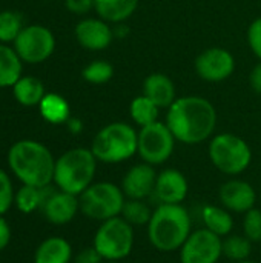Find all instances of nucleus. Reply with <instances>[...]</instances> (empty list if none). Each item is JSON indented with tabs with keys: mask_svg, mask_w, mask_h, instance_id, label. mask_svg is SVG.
Wrapping results in <instances>:
<instances>
[{
	"mask_svg": "<svg viewBox=\"0 0 261 263\" xmlns=\"http://www.w3.org/2000/svg\"><path fill=\"white\" fill-rule=\"evenodd\" d=\"M235 69L234 55L223 48H209L195 60L197 74L208 82L226 80Z\"/></svg>",
	"mask_w": 261,
	"mask_h": 263,
	"instance_id": "13",
	"label": "nucleus"
},
{
	"mask_svg": "<svg viewBox=\"0 0 261 263\" xmlns=\"http://www.w3.org/2000/svg\"><path fill=\"white\" fill-rule=\"evenodd\" d=\"M126 196L122 188L111 182H97L88 186L80 196V213L97 222H105L118 217L125 206Z\"/></svg>",
	"mask_w": 261,
	"mask_h": 263,
	"instance_id": "6",
	"label": "nucleus"
},
{
	"mask_svg": "<svg viewBox=\"0 0 261 263\" xmlns=\"http://www.w3.org/2000/svg\"><path fill=\"white\" fill-rule=\"evenodd\" d=\"M66 123H68V128H69L71 133H78V131L82 129V123H80V120H77V119H69Z\"/></svg>",
	"mask_w": 261,
	"mask_h": 263,
	"instance_id": "38",
	"label": "nucleus"
},
{
	"mask_svg": "<svg viewBox=\"0 0 261 263\" xmlns=\"http://www.w3.org/2000/svg\"><path fill=\"white\" fill-rule=\"evenodd\" d=\"M166 125L175 140L186 145H197L212 136L217 125V112L212 103L203 97H182L175 99L169 106Z\"/></svg>",
	"mask_w": 261,
	"mask_h": 263,
	"instance_id": "1",
	"label": "nucleus"
},
{
	"mask_svg": "<svg viewBox=\"0 0 261 263\" xmlns=\"http://www.w3.org/2000/svg\"><path fill=\"white\" fill-rule=\"evenodd\" d=\"M235 263H257V262H254V260H251V259H246V260H242V262H235Z\"/></svg>",
	"mask_w": 261,
	"mask_h": 263,
	"instance_id": "39",
	"label": "nucleus"
},
{
	"mask_svg": "<svg viewBox=\"0 0 261 263\" xmlns=\"http://www.w3.org/2000/svg\"><path fill=\"white\" fill-rule=\"evenodd\" d=\"M138 134L123 122H114L102 128L91 145V151L98 162L120 163L137 154Z\"/></svg>",
	"mask_w": 261,
	"mask_h": 263,
	"instance_id": "5",
	"label": "nucleus"
},
{
	"mask_svg": "<svg viewBox=\"0 0 261 263\" xmlns=\"http://www.w3.org/2000/svg\"><path fill=\"white\" fill-rule=\"evenodd\" d=\"M42 203L40 213L52 225L69 223L80 211L78 196L60 191L57 186H42Z\"/></svg>",
	"mask_w": 261,
	"mask_h": 263,
	"instance_id": "12",
	"label": "nucleus"
},
{
	"mask_svg": "<svg viewBox=\"0 0 261 263\" xmlns=\"http://www.w3.org/2000/svg\"><path fill=\"white\" fill-rule=\"evenodd\" d=\"M129 112H131V119L140 126H148L151 123L158 122V106L148 99L146 96H138L131 102L129 106Z\"/></svg>",
	"mask_w": 261,
	"mask_h": 263,
	"instance_id": "25",
	"label": "nucleus"
},
{
	"mask_svg": "<svg viewBox=\"0 0 261 263\" xmlns=\"http://www.w3.org/2000/svg\"><path fill=\"white\" fill-rule=\"evenodd\" d=\"M65 5L72 14H86L94 8V0H65Z\"/></svg>",
	"mask_w": 261,
	"mask_h": 263,
	"instance_id": "35",
	"label": "nucleus"
},
{
	"mask_svg": "<svg viewBox=\"0 0 261 263\" xmlns=\"http://www.w3.org/2000/svg\"><path fill=\"white\" fill-rule=\"evenodd\" d=\"M155 182H157V173L154 166L143 162L134 165L126 171V174L122 179L120 188L126 196V199L146 200L154 194Z\"/></svg>",
	"mask_w": 261,
	"mask_h": 263,
	"instance_id": "15",
	"label": "nucleus"
},
{
	"mask_svg": "<svg viewBox=\"0 0 261 263\" xmlns=\"http://www.w3.org/2000/svg\"><path fill=\"white\" fill-rule=\"evenodd\" d=\"M112 76H114V68L106 60H95L82 71V77L94 85L106 83L112 79Z\"/></svg>",
	"mask_w": 261,
	"mask_h": 263,
	"instance_id": "30",
	"label": "nucleus"
},
{
	"mask_svg": "<svg viewBox=\"0 0 261 263\" xmlns=\"http://www.w3.org/2000/svg\"><path fill=\"white\" fill-rule=\"evenodd\" d=\"M202 222L206 230L212 231L222 239L229 236L234 230L232 213L218 205H205L202 208Z\"/></svg>",
	"mask_w": 261,
	"mask_h": 263,
	"instance_id": "20",
	"label": "nucleus"
},
{
	"mask_svg": "<svg viewBox=\"0 0 261 263\" xmlns=\"http://www.w3.org/2000/svg\"><path fill=\"white\" fill-rule=\"evenodd\" d=\"M134 242V227L118 216L100 223L94 234L92 247L105 262H122L132 253Z\"/></svg>",
	"mask_w": 261,
	"mask_h": 263,
	"instance_id": "7",
	"label": "nucleus"
},
{
	"mask_svg": "<svg viewBox=\"0 0 261 263\" xmlns=\"http://www.w3.org/2000/svg\"><path fill=\"white\" fill-rule=\"evenodd\" d=\"M97 162L91 149L72 148L55 160L52 182L60 191L80 196L94 183Z\"/></svg>",
	"mask_w": 261,
	"mask_h": 263,
	"instance_id": "4",
	"label": "nucleus"
},
{
	"mask_svg": "<svg viewBox=\"0 0 261 263\" xmlns=\"http://www.w3.org/2000/svg\"><path fill=\"white\" fill-rule=\"evenodd\" d=\"M243 236L252 243L261 242V210L252 208L243 216Z\"/></svg>",
	"mask_w": 261,
	"mask_h": 263,
	"instance_id": "31",
	"label": "nucleus"
},
{
	"mask_svg": "<svg viewBox=\"0 0 261 263\" xmlns=\"http://www.w3.org/2000/svg\"><path fill=\"white\" fill-rule=\"evenodd\" d=\"M218 200L231 213L246 214L257 203L255 188L240 179H232L225 182L218 190Z\"/></svg>",
	"mask_w": 261,
	"mask_h": 263,
	"instance_id": "14",
	"label": "nucleus"
},
{
	"mask_svg": "<svg viewBox=\"0 0 261 263\" xmlns=\"http://www.w3.org/2000/svg\"><path fill=\"white\" fill-rule=\"evenodd\" d=\"M77 42L89 51H100L111 45L112 29L105 20L100 18H85L75 26Z\"/></svg>",
	"mask_w": 261,
	"mask_h": 263,
	"instance_id": "17",
	"label": "nucleus"
},
{
	"mask_svg": "<svg viewBox=\"0 0 261 263\" xmlns=\"http://www.w3.org/2000/svg\"><path fill=\"white\" fill-rule=\"evenodd\" d=\"M138 0H94V9L105 22H123L134 14Z\"/></svg>",
	"mask_w": 261,
	"mask_h": 263,
	"instance_id": "23",
	"label": "nucleus"
},
{
	"mask_svg": "<svg viewBox=\"0 0 261 263\" xmlns=\"http://www.w3.org/2000/svg\"><path fill=\"white\" fill-rule=\"evenodd\" d=\"M209 159L223 174L238 176L249 168L252 162V151L242 137L225 133L211 140Z\"/></svg>",
	"mask_w": 261,
	"mask_h": 263,
	"instance_id": "8",
	"label": "nucleus"
},
{
	"mask_svg": "<svg viewBox=\"0 0 261 263\" xmlns=\"http://www.w3.org/2000/svg\"><path fill=\"white\" fill-rule=\"evenodd\" d=\"M188 193H189L188 179L178 170L168 168L157 174V182L152 196L160 203L182 205L188 197Z\"/></svg>",
	"mask_w": 261,
	"mask_h": 263,
	"instance_id": "16",
	"label": "nucleus"
},
{
	"mask_svg": "<svg viewBox=\"0 0 261 263\" xmlns=\"http://www.w3.org/2000/svg\"><path fill=\"white\" fill-rule=\"evenodd\" d=\"M12 45L22 62L38 65L52 55L55 49V37L51 29L35 23L23 26Z\"/></svg>",
	"mask_w": 261,
	"mask_h": 263,
	"instance_id": "9",
	"label": "nucleus"
},
{
	"mask_svg": "<svg viewBox=\"0 0 261 263\" xmlns=\"http://www.w3.org/2000/svg\"><path fill=\"white\" fill-rule=\"evenodd\" d=\"M8 165L12 174L31 186H46L54 180L55 159L52 153L37 140H18L8 151Z\"/></svg>",
	"mask_w": 261,
	"mask_h": 263,
	"instance_id": "2",
	"label": "nucleus"
},
{
	"mask_svg": "<svg viewBox=\"0 0 261 263\" xmlns=\"http://www.w3.org/2000/svg\"><path fill=\"white\" fill-rule=\"evenodd\" d=\"M14 190L9 176L0 170V216L6 214L14 203Z\"/></svg>",
	"mask_w": 261,
	"mask_h": 263,
	"instance_id": "32",
	"label": "nucleus"
},
{
	"mask_svg": "<svg viewBox=\"0 0 261 263\" xmlns=\"http://www.w3.org/2000/svg\"><path fill=\"white\" fill-rule=\"evenodd\" d=\"M252 251V242L243 234H229L223 239V256L232 262H242L249 259Z\"/></svg>",
	"mask_w": 261,
	"mask_h": 263,
	"instance_id": "27",
	"label": "nucleus"
},
{
	"mask_svg": "<svg viewBox=\"0 0 261 263\" xmlns=\"http://www.w3.org/2000/svg\"><path fill=\"white\" fill-rule=\"evenodd\" d=\"M146 227L151 245L160 253L178 251L192 233V220L183 205L160 203Z\"/></svg>",
	"mask_w": 261,
	"mask_h": 263,
	"instance_id": "3",
	"label": "nucleus"
},
{
	"mask_svg": "<svg viewBox=\"0 0 261 263\" xmlns=\"http://www.w3.org/2000/svg\"><path fill=\"white\" fill-rule=\"evenodd\" d=\"M248 42L254 54L261 60V17L251 23L248 31Z\"/></svg>",
	"mask_w": 261,
	"mask_h": 263,
	"instance_id": "33",
	"label": "nucleus"
},
{
	"mask_svg": "<svg viewBox=\"0 0 261 263\" xmlns=\"http://www.w3.org/2000/svg\"><path fill=\"white\" fill-rule=\"evenodd\" d=\"M71 259L72 247L58 236L45 239L34 253V263H69Z\"/></svg>",
	"mask_w": 261,
	"mask_h": 263,
	"instance_id": "19",
	"label": "nucleus"
},
{
	"mask_svg": "<svg viewBox=\"0 0 261 263\" xmlns=\"http://www.w3.org/2000/svg\"><path fill=\"white\" fill-rule=\"evenodd\" d=\"M45 94L43 83L31 76H22L12 86L14 99L23 106H38Z\"/></svg>",
	"mask_w": 261,
	"mask_h": 263,
	"instance_id": "22",
	"label": "nucleus"
},
{
	"mask_svg": "<svg viewBox=\"0 0 261 263\" xmlns=\"http://www.w3.org/2000/svg\"><path fill=\"white\" fill-rule=\"evenodd\" d=\"M249 82H251L252 89H254L257 94H261V62L252 69L251 77H249Z\"/></svg>",
	"mask_w": 261,
	"mask_h": 263,
	"instance_id": "37",
	"label": "nucleus"
},
{
	"mask_svg": "<svg viewBox=\"0 0 261 263\" xmlns=\"http://www.w3.org/2000/svg\"><path fill=\"white\" fill-rule=\"evenodd\" d=\"M152 213L154 211L151 210V206L145 200L126 199L125 206H123L120 216L129 225H132L135 228V227H145V225H148L149 220H151V217H152Z\"/></svg>",
	"mask_w": 261,
	"mask_h": 263,
	"instance_id": "26",
	"label": "nucleus"
},
{
	"mask_svg": "<svg viewBox=\"0 0 261 263\" xmlns=\"http://www.w3.org/2000/svg\"><path fill=\"white\" fill-rule=\"evenodd\" d=\"M143 96L151 99L158 108H169L175 102L174 82L165 74H151L149 77L145 79Z\"/></svg>",
	"mask_w": 261,
	"mask_h": 263,
	"instance_id": "18",
	"label": "nucleus"
},
{
	"mask_svg": "<svg viewBox=\"0 0 261 263\" xmlns=\"http://www.w3.org/2000/svg\"><path fill=\"white\" fill-rule=\"evenodd\" d=\"M11 240V228L3 216H0V251H3Z\"/></svg>",
	"mask_w": 261,
	"mask_h": 263,
	"instance_id": "36",
	"label": "nucleus"
},
{
	"mask_svg": "<svg viewBox=\"0 0 261 263\" xmlns=\"http://www.w3.org/2000/svg\"><path fill=\"white\" fill-rule=\"evenodd\" d=\"M23 62L6 43H0V88L14 86V83L22 77Z\"/></svg>",
	"mask_w": 261,
	"mask_h": 263,
	"instance_id": "21",
	"label": "nucleus"
},
{
	"mask_svg": "<svg viewBox=\"0 0 261 263\" xmlns=\"http://www.w3.org/2000/svg\"><path fill=\"white\" fill-rule=\"evenodd\" d=\"M103 263H122V262H103Z\"/></svg>",
	"mask_w": 261,
	"mask_h": 263,
	"instance_id": "40",
	"label": "nucleus"
},
{
	"mask_svg": "<svg viewBox=\"0 0 261 263\" xmlns=\"http://www.w3.org/2000/svg\"><path fill=\"white\" fill-rule=\"evenodd\" d=\"M103 257L98 254V251L94 247L83 248L74 259V263H103Z\"/></svg>",
	"mask_w": 261,
	"mask_h": 263,
	"instance_id": "34",
	"label": "nucleus"
},
{
	"mask_svg": "<svg viewBox=\"0 0 261 263\" xmlns=\"http://www.w3.org/2000/svg\"><path fill=\"white\" fill-rule=\"evenodd\" d=\"M175 137L169 126L162 122L143 126L138 133V156L152 166L165 163L174 153Z\"/></svg>",
	"mask_w": 261,
	"mask_h": 263,
	"instance_id": "10",
	"label": "nucleus"
},
{
	"mask_svg": "<svg viewBox=\"0 0 261 263\" xmlns=\"http://www.w3.org/2000/svg\"><path fill=\"white\" fill-rule=\"evenodd\" d=\"M22 15L15 11H0V43H14L20 31L23 29Z\"/></svg>",
	"mask_w": 261,
	"mask_h": 263,
	"instance_id": "28",
	"label": "nucleus"
},
{
	"mask_svg": "<svg viewBox=\"0 0 261 263\" xmlns=\"http://www.w3.org/2000/svg\"><path fill=\"white\" fill-rule=\"evenodd\" d=\"M38 109H40L42 117L52 125L66 123L71 119L69 117V112H71L69 103L66 102L65 97H62L60 94H55V92H46L38 105Z\"/></svg>",
	"mask_w": 261,
	"mask_h": 263,
	"instance_id": "24",
	"label": "nucleus"
},
{
	"mask_svg": "<svg viewBox=\"0 0 261 263\" xmlns=\"http://www.w3.org/2000/svg\"><path fill=\"white\" fill-rule=\"evenodd\" d=\"M14 203L17 206V210L23 214H29L34 213L37 210H40V203H42V191L37 186H31V185H23L14 196Z\"/></svg>",
	"mask_w": 261,
	"mask_h": 263,
	"instance_id": "29",
	"label": "nucleus"
},
{
	"mask_svg": "<svg viewBox=\"0 0 261 263\" xmlns=\"http://www.w3.org/2000/svg\"><path fill=\"white\" fill-rule=\"evenodd\" d=\"M178 251L180 263H218L223 256V239L203 227L192 231Z\"/></svg>",
	"mask_w": 261,
	"mask_h": 263,
	"instance_id": "11",
	"label": "nucleus"
}]
</instances>
